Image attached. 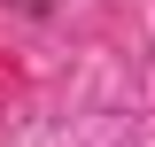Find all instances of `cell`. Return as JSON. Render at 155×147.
<instances>
[{"instance_id":"1","label":"cell","mask_w":155,"mask_h":147,"mask_svg":"<svg viewBox=\"0 0 155 147\" xmlns=\"http://www.w3.org/2000/svg\"><path fill=\"white\" fill-rule=\"evenodd\" d=\"M16 8H31V16H47V8H54V0H16Z\"/></svg>"}]
</instances>
